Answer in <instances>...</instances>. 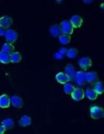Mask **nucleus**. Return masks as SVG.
<instances>
[{
	"label": "nucleus",
	"mask_w": 104,
	"mask_h": 134,
	"mask_svg": "<svg viewBox=\"0 0 104 134\" xmlns=\"http://www.w3.org/2000/svg\"><path fill=\"white\" fill-rule=\"evenodd\" d=\"M22 59L21 54L18 52H13L10 54V59L11 63H18L21 62Z\"/></svg>",
	"instance_id": "f3484780"
},
{
	"label": "nucleus",
	"mask_w": 104,
	"mask_h": 134,
	"mask_svg": "<svg viewBox=\"0 0 104 134\" xmlns=\"http://www.w3.org/2000/svg\"><path fill=\"white\" fill-rule=\"evenodd\" d=\"M56 79L59 83L64 85L70 81L69 77L65 72H60L56 75Z\"/></svg>",
	"instance_id": "ddd939ff"
},
{
	"label": "nucleus",
	"mask_w": 104,
	"mask_h": 134,
	"mask_svg": "<svg viewBox=\"0 0 104 134\" xmlns=\"http://www.w3.org/2000/svg\"><path fill=\"white\" fill-rule=\"evenodd\" d=\"M49 31L51 35L55 37L60 36L61 33L60 26L57 24L52 25L49 29Z\"/></svg>",
	"instance_id": "2eb2a0df"
},
{
	"label": "nucleus",
	"mask_w": 104,
	"mask_h": 134,
	"mask_svg": "<svg viewBox=\"0 0 104 134\" xmlns=\"http://www.w3.org/2000/svg\"><path fill=\"white\" fill-rule=\"evenodd\" d=\"M65 73L69 76L70 80H73L75 79L76 72L75 67L72 64H68L65 67Z\"/></svg>",
	"instance_id": "f8f14e48"
},
{
	"label": "nucleus",
	"mask_w": 104,
	"mask_h": 134,
	"mask_svg": "<svg viewBox=\"0 0 104 134\" xmlns=\"http://www.w3.org/2000/svg\"><path fill=\"white\" fill-rule=\"evenodd\" d=\"M90 115L91 118L95 120L103 118L104 116V109L98 106H93L90 108Z\"/></svg>",
	"instance_id": "f257e3e1"
},
{
	"label": "nucleus",
	"mask_w": 104,
	"mask_h": 134,
	"mask_svg": "<svg viewBox=\"0 0 104 134\" xmlns=\"http://www.w3.org/2000/svg\"><path fill=\"white\" fill-rule=\"evenodd\" d=\"M6 40L8 43L13 44L16 42L18 38V34L16 31L9 29L6 31L5 34Z\"/></svg>",
	"instance_id": "7ed1b4c3"
},
{
	"label": "nucleus",
	"mask_w": 104,
	"mask_h": 134,
	"mask_svg": "<svg viewBox=\"0 0 104 134\" xmlns=\"http://www.w3.org/2000/svg\"><path fill=\"white\" fill-rule=\"evenodd\" d=\"M14 50V47L13 45V44L10 43H4L2 48V51L9 54L13 53Z\"/></svg>",
	"instance_id": "6ab92c4d"
},
{
	"label": "nucleus",
	"mask_w": 104,
	"mask_h": 134,
	"mask_svg": "<svg viewBox=\"0 0 104 134\" xmlns=\"http://www.w3.org/2000/svg\"><path fill=\"white\" fill-rule=\"evenodd\" d=\"M71 96L74 100L79 101L84 98L85 96V91L83 89L76 88L71 94Z\"/></svg>",
	"instance_id": "6e6552de"
},
{
	"label": "nucleus",
	"mask_w": 104,
	"mask_h": 134,
	"mask_svg": "<svg viewBox=\"0 0 104 134\" xmlns=\"http://www.w3.org/2000/svg\"><path fill=\"white\" fill-rule=\"evenodd\" d=\"M86 97L90 100H95L97 98L98 94L96 93L95 90L92 88H88L86 89Z\"/></svg>",
	"instance_id": "a211bd4d"
},
{
	"label": "nucleus",
	"mask_w": 104,
	"mask_h": 134,
	"mask_svg": "<svg viewBox=\"0 0 104 134\" xmlns=\"http://www.w3.org/2000/svg\"><path fill=\"white\" fill-rule=\"evenodd\" d=\"M2 125L4 126L6 129H13L14 126V122L13 119L8 118L4 119L2 122Z\"/></svg>",
	"instance_id": "aec40b11"
},
{
	"label": "nucleus",
	"mask_w": 104,
	"mask_h": 134,
	"mask_svg": "<svg viewBox=\"0 0 104 134\" xmlns=\"http://www.w3.org/2000/svg\"><path fill=\"white\" fill-rule=\"evenodd\" d=\"M71 40V37L69 35H60L59 40L61 43L63 45H67L69 43Z\"/></svg>",
	"instance_id": "412c9836"
},
{
	"label": "nucleus",
	"mask_w": 104,
	"mask_h": 134,
	"mask_svg": "<svg viewBox=\"0 0 104 134\" xmlns=\"http://www.w3.org/2000/svg\"><path fill=\"white\" fill-rule=\"evenodd\" d=\"M13 21L10 17L5 15L0 18V28L3 29H8L13 24Z\"/></svg>",
	"instance_id": "39448f33"
},
{
	"label": "nucleus",
	"mask_w": 104,
	"mask_h": 134,
	"mask_svg": "<svg viewBox=\"0 0 104 134\" xmlns=\"http://www.w3.org/2000/svg\"><path fill=\"white\" fill-rule=\"evenodd\" d=\"M64 56V55L61 53L59 51L57 53H56V54H55V55H54L55 58L56 59H58V60H61V59H62Z\"/></svg>",
	"instance_id": "393cba45"
},
{
	"label": "nucleus",
	"mask_w": 104,
	"mask_h": 134,
	"mask_svg": "<svg viewBox=\"0 0 104 134\" xmlns=\"http://www.w3.org/2000/svg\"><path fill=\"white\" fill-rule=\"evenodd\" d=\"M11 104L13 107L17 108H21L23 107L24 102L21 97L14 95L10 98Z\"/></svg>",
	"instance_id": "1a4fd4ad"
},
{
	"label": "nucleus",
	"mask_w": 104,
	"mask_h": 134,
	"mask_svg": "<svg viewBox=\"0 0 104 134\" xmlns=\"http://www.w3.org/2000/svg\"><path fill=\"white\" fill-rule=\"evenodd\" d=\"M6 130V129L4 127V126H3V125H0V134H4Z\"/></svg>",
	"instance_id": "a878e982"
},
{
	"label": "nucleus",
	"mask_w": 104,
	"mask_h": 134,
	"mask_svg": "<svg viewBox=\"0 0 104 134\" xmlns=\"http://www.w3.org/2000/svg\"><path fill=\"white\" fill-rule=\"evenodd\" d=\"M78 64L82 69L86 70L92 66V61L89 57H83L78 61Z\"/></svg>",
	"instance_id": "0eeeda50"
},
{
	"label": "nucleus",
	"mask_w": 104,
	"mask_h": 134,
	"mask_svg": "<svg viewBox=\"0 0 104 134\" xmlns=\"http://www.w3.org/2000/svg\"><path fill=\"white\" fill-rule=\"evenodd\" d=\"M78 52L77 49L75 48H71L67 50L66 55L67 57L71 59L75 58L77 55Z\"/></svg>",
	"instance_id": "5701e85b"
},
{
	"label": "nucleus",
	"mask_w": 104,
	"mask_h": 134,
	"mask_svg": "<svg viewBox=\"0 0 104 134\" xmlns=\"http://www.w3.org/2000/svg\"><path fill=\"white\" fill-rule=\"evenodd\" d=\"M0 62L4 64H7L11 62L10 54L3 51H0Z\"/></svg>",
	"instance_id": "dca6fc26"
},
{
	"label": "nucleus",
	"mask_w": 104,
	"mask_h": 134,
	"mask_svg": "<svg viewBox=\"0 0 104 134\" xmlns=\"http://www.w3.org/2000/svg\"><path fill=\"white\" fill-rule=\"evenodd\" d=\"M6 31L5 30L3 29L2 28H0V36H4L6 34Z\"/></svg>",
	"instance_id": "cd10ccee"
},
{
	"label": "nucleus",
	"mask_w": 104,
	"mask_h": 134,
	"mask_svg": "<svg viewBox=\"0 0 104 134\" xmlns=\"http://www.w3.org/2000/svg\"><path fill=\"white\" fill-rule=\"evenodd\" d=\"M86 72L82 71H80L76 72L75 79L78 86H83L85 85L86 82Z\"/></svg>",
	"instance_id": "20e7f679"
},
{
	"label": "nucleus",
	"mask_w": 104,
	"mask_h": 134,
	"mask_svg": "<svg viewBox=\"0 0 104 134\" xmlns=\"http://www.w3.org/2000/svg\"><path fill=\"white\" fill-rule=\"evenodd\" d=\"M11 104L10 98L8 95L3 94L0 96V107L2 108H6L10 107Z\"/></svg>",
	"instance_id": "9b49d317"
},
{
	"label": "nucleus",
	"mask_w": 104,
	"mask_h": 134,
	"mask_svg": "<svg viewBox=\"0 0 104 134\" xmlns=\"http://www.w3.org/2000/svg\"><path fill=\"white\" fill-rule=\"evenodd\" d=\"M86 81L91 85H95L98 80V76L96 72L91 71L86 72Z\"/></svg>",
	"instance_id": "423d86ee"
},
{
	"label": "nucleus",
	"mask_w": 104,
	"mask_h": 134,
	"mask_svg": "<svg viewBox=\"0 0 104 134\" xmlns=\"http://www.w3.org/2000/svg\"><path fill=\"white\" fill-rule=\"evenodd\" d=\"M61 33L63 35H71L73 32V27L71 22L68 20H64L60 24Z\"/></svg>",
	"instance_id": "f03ea898"
},
{
	"label": "nucleus",
	"mask_w": 104,
	"mask_h": 134,
	"mask_svg": "<svg viewBox=\"0 0 104 134\" xmlns=\"http://www.w3.org/2000/svg\"><path fill=\"white\" fill-rule=\"evenodd\" d=\"M75 89V86L71 83H66L63 86L64 92L67 94H71Z\"/></svg>",
	"instance_id": "b1692460"
},
{
	"label": "nucleus",
	"mask_w": 104,
	"mask_h": 134,
	"mask_svg": "<svg viewBox=\"0 0 104 134\" xmlns=\"http://www.w3.org/2000/svg\"><path fill=\"white\" fill-rule=\"evenodd\" d=\"M67 51V49L65 48H64V47H62V48L60 49V50H59V52H60L62 54H63V55H65V54H66Z\"/></svg>",
	"instance_id": "bb28decb"
},
{
	"label": "nucleus",
	"mask_w": 104,
	"mask_h": 134,
	"mask_svg": "<svg viewBox=\"0 0 104 134\" xmlns=\"http://www.w3.org/2000/svg\"><path fill=\"white\" fill-rule=\"evenodd\" d=\"M96 93L98 94H101L104 93V85L103 82L101 81H98L95 86V88L93 89Z\"/></svg>",
	"instance_id": "4be33fe9"
},
{
	"label": "nucleus",
	"mask_w": 104,
	"mask_h": 134,
	"mask_svg": "<svg viewBox=\"0 0 104 134\" xmlns=\"http://www.w3.org/2000/svg\"><path fill=\"white\" fill-rule=\"evenodd\" d=\"M32 123L31 118L27 115H23L19 121V124L23 127L29 126Z\"/></svg>",
	"instance_id": "4468645a"
},
{
	"label": "nucleus",
	"mask_w": 104,
	"mask_h": 134,
	"mask_svg": "<svg viewBox=\"0 0 104 134\" xmlns=\"http://www.w3.org/2000/svg\"><path fill=\"white\" fill-rule=\"evenodd\" d=\"M71 22L72 26L75 28H80L83 23V20L81 16L75 15L72 16L70 19Z\"/></svg>",
	"instance_id": "9d476101"
}]
</instances>
